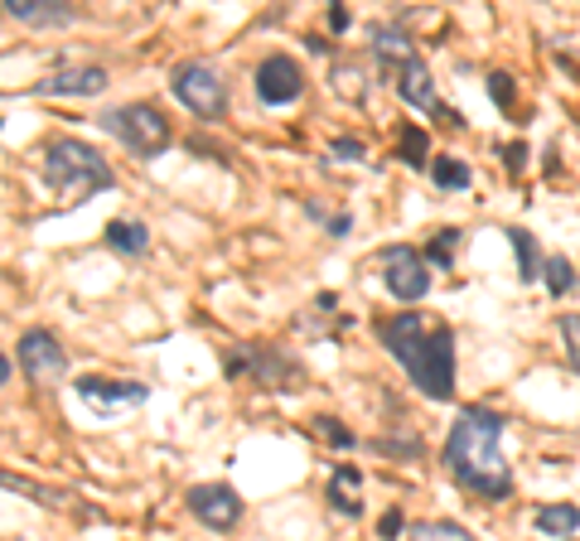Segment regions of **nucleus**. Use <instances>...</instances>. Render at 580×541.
<instances>
[{"label": "nucleus", "mask_w": 580, "mask_h": 541, "mask_svg": "<svg viewBox=\"0 0 580 541\" xmlns=\"http://www.w3.org/2000/svg\"><path fill=\"white\" fill-rule=\"evenodd\" d=\"M504 416L494 406H470L445 435V465H450L455 483L474 498H508L512 493V469L504 465Z\"/></svg>", "instance_id": "f257e3e1"}, {"label": "nucleus", "mask_w": 580, "mask_h": 541, "mask_svg": "<svg viewBox=\"0 0 580 541\" xmlns=\"http://www.w3.org/2000/svg\"><path fill=\"white\" fill-rule=\"evenodd\" d=\"M401 160H407L411 169H426L431 165V141L421 127H407L401 131Z\"/></svg>", "instance_id": "b1692460"}, {"label": "nucleus", "mask_w": 580, "mask_h": 541, "mask_svg": "<svg viewBox=\"0 0 580 541\" xmlns=\"http://www.w3.org/2000/svg\"><path fill=\"white\" fill-rule=\"evenodd\" d=\"M77 397L83 401H117V406H141L150 397V387L145 382H107V377H83L77 382Z\"/></svg>", "instance_id": "ddd939ff"}, {"label": "nucleus", "mask_w": 580, "mask_h": 541, "mask_svg": "<svg viewBox=\"0 0 580 541\" xmlns=\"http://www.w3.org/2000/svg\"><path fill=\"white\" fill-rule=\"evenodd\" d=\"M107 87V73L97 63H77V68H59V73H49L35 93L44 97H97Z\"/></svg>", "instance_id": "9d476101"}, {"label": "nucleus", "mask_w": 580, "mask_h": 541, "mask_svg": "<svg viewBox=\"0 0 580 541\" xmlns=\"http://www.w3.org/2000/svg\"><path fill=\"white\" fill-rule=\"evenodd\" d=\"M542 276H546V290H552L556 300L576 290V266L566 262V256H546V262H542Z\"/></svg>", "instance_id": "4be33fe9"}, {"label": "nucleus", "mask_w": 580, "mask_h": 541, "mask_svg": "<svg viewBox=\"0 0 580 541\" xmlns=\"http://www.w3.org/2000/svg\"><path fill=\"white\" fill-rule=\"evenodd\" d=\"M504 165L512 169V175H518V169H528V145H518V141L504 145Z\"/></svg>", "instance_id": "473e14b6"}, {"label": "nucleus", "mask_w": 580, "mask_h": 541, "mask_svg": "<svg viewBox=\"0 0 580 541\" xmlns=\"http://www.w3.org/2000/svg\"><path fill=\"white\" fill-rule=\"evenodd\" d=\"M387 353L407 368L411 387L426 392L431 401H450L455 397V334L450 324H431L426 314H397L383 329Z\"/></svg>", "instance_id": "f03ea898"}, {"label": "nucleus", "mask_w": 580, "mask_h": 541, "mask_svg": "<svg viewBox=\"0 0 580 541\" xmlns=\"http://www.w3.org/2000/svg\"><path fill=\"white\" fill-rule=\"evenodd\" d=\"M421 256H426V266H450L455 256H460V228H440Z\"/></svg>", "instance_id": "412c9836"}, {"label": "nucleus", "mask_w": 580, "mask_h": 541, "mask_svg": "<svg viewBox=\"0 0 580 541\" xmlns=\"http://www.w3.org/2000/svg\"><path fill=\"white\" fill-rule=\"evenodd\" d=\"M170 87H174V97L204 121H218L222 111H228V83H222L218 68L204 63V59H189V63L174 68Z\"/></svg>", "instance_id": "39448f33"}, {"label": "nucleus", "mask_w": 580, "mask_h": 541, "mask_svg": "<svg viewBox=\"0 0 580 541\" xmlns=\"http://www.w3.org/2000/svg\"><path fill=\"white\" fill-rule=\"evenodd\" d=\"M561 338H566V358L580 372V314H561Z\"/></svg>", "instance_id": "bb28decb"}, {"label": "nucleus", "mask_w": 580, "mask_h": 541, "mask_svg": "<svg viewBox=\"0 0 580 541\" xmlns=\"http://www.w3.org/2000/svg\"><path fill=\"white\" fill-rule=\"evenodd\" d=\"M247 363H252V372L266 382V387H290V382L300 377V368L295 363H281L276 353H266V348H256V353H247Z\"/></svg>", "instance_id": "a211bd4d"}, {"label": "nucleus", "mask_w": 580, "mask_h": 541, "mask_svg": "<svg viewBox=\"0 0 580 541\" xmlns=\"http://www.w3.org/2000/svg\"><path fill=\"white\" fill-rule=\"evenodd\" d=\"M407 541H474V532L460 522H411Z\"/></svg>", "instance_id": "aec40b11"}, {"label": "nucleus", "mask_w": 580, "mask_h": 541, "mask_svg": "<svg viewBox=\"0 0 580 541\" xmlns=\"http://www.w3.org/2000/svg\"><path fill=\"white\" fill-rule=\"evenodd\" d=\"M377 537H383V541H397L401 537V513H397V507H387V513L377 517Z\"/></svg>", "instance_id": "2f4dec72"}, {"label": "nucleus", "mask_w": 580, "mask_h": 541, "mask_svg": "<svg viewBox=\"0 0 580 541\" xmlns=\"http://www.w3.org/2000/svg\"><path fill=\"white\" fill-rule=\"evenodd\" d=\"M383 280L401 304H416V300H426V290H431V266L416 247H387L383 252Z\"/></svg>", "instance_id": "0eeeda50"}, {"label": "nucleus", "mask_w": 580, "mask_h": 541, "mask_svg": "<svg viewBox=\"0 0 580 541\" xmlns=\"http://www.w3.org/2000/svg\"><path fill=\"white\" fill-rule=\"evenodd\" d=\"M359 489H363V473L349 469V465H339V469L329 473V507H339L343 517H363Z\"/></svg>", "instance_id": "2eb2a0df"}, {"label": "nucleus", "mask_w": 580, "mask_h": 541, "mask_svg": "<svg viewBox=\"0 0 580 541\" xmlns=\"http://www.w3.org/2000/svg\"><path fill=\"white\" fill-rule=\"evenodd\" d=\"M20 372H25L35 387H53L69 372V353L49 329H25L20 334Z\"/></svg>", "instance_id": "423d86ee"}, {"label": "nucleus", "mask_w": 580, "mask_h": 541, "mask_svg": "<svg viewBox=\"0 0 580 541\" xmlns=\"http://www.w3.org/2000/svg\"><path fill=\"white\" fill-rule=\"evenodd\" d=\"M392 73H397V97L407 101V107L435 111V77H431V68H426V63L411 59V63L392 68Z\"/></svg>", "instance_id": "f8f14e48"}, {"label": "nucleus", "mask_w": 580, "mask_h": 541, "mask_svg": "<svg viewBox=\"0 0 580 541\" xmlns=\"http://www.w3.org/2000/svg\"><path fill=\"white\" fill-rule=\"evenodd\" d=\"M349 228H353V218H349V213H339V218L329 223V232H334V237H343V232H349Z\"/></svg>", "instance_id": "f704fd0d"}, {"label": "nucleus", "mask_w": 580, "mask_h": 541, "mask_svg": "<svg viewBox=\"0 0 580 541\" xmlns=\"http://www.w3.org/2000/svg\"><path fill=\"white\" fill-rule=\"evenodd\" d=\"M431 179H435V189H455V194H460V189H470V165L445 155V160L431 165Z\"/></svg>", "instance_id": "5701e85b"}, {"label": "nucleus", "mask_w": 580, "mask_h": 541, "mask_svg": "<svg viewBox=\"0 0 580 541\" xmlns=\"http://www.w3.org/2000/svg\"><path fill=\"white\" fill-rule=\"evenodd\" d=\"M184 507L204 527H214V532H232V527L242 522V498L228 483H194V489L184 493Z\"/></svg>", "instance_id": "6e6552de"}, {"label": "nucleus", "mask_w": 580, "mask_h": 541, "mask_svg": "<svg viewBox=\"0 0 580 541\" xmlns=\"http://www.w3.org/2000/svg\"><path fill=\"white\" fill-rule=\"evenodd\" d=\"M0 489H10V493H25V498H39V503H49V507H59V503H63L59 493L39 489V483H29V479H15V473H0Z\"/></svg>", "instance_id": "a878e982"}, {"label": "nucleus", "mask_w": 580, "mask_h": 541, "mask_svg": "<svg viewBox=\"0 0 580 541\" xmlns=\"http://www.w3.org/2000/svg\"><path fill=\"white\" fill-rule=\"evenodd\" d=\"M537 532L571 541L580 532V507L576 503H546V507H537Z\"/></svg>", "instance_id": "f3484780"}, {"label": "nucleus", "mask_w": 580, "mask_h": 541, "mask_svg": "<svg viewBox=\"0 0 580 541\" xmlns=\"http://www.w3.org/2000/svg\"><path fill=\"white\" fill-rule=\"evenodd\" d=\"M44 175H49V184L69 203H83L87 194H97V189L117 184L111 165L87 141H73V135H59V141L44 145Z\"/></svg>", "instance_id": "7ed1b4c3"}, {"label": "nucleus", "mask_w": 580, "mask_h": 541, "mask_svg": "<svg viewBox=\"0 0 580 541\" xmlns=\"http://www.w3.org/2000/svg\"><path fill=\"white\" fill-rule=\"evenodd\" d=\"M97 121H102V131L117 135V141L126 145L136 160H155V155L170 145V135H174L170 121H165L150 101H126V107H111Z\"/></svg>", "instance_id": "20e7f679"}, {"label": "nucleus", "mask_w": 580, "mask_h": 541, "mask_svg": "<svg viewBox=\"0 0 580 541\" xmlns=\"http://www.w3.org/2000/svg\"><path fill=\"white\" fill-rule=\"evenodd\" d=\"M329 77H334V87H339V97H343V101H363V97H367V87H363V68L339 63Z\"/></svg>", "instance_id": "393cba45"}, {"label": "nucleus", "mask_w": 580, "mask_h": 541, "mask_svg": "<svg viewBox=\"0 0 580 541\" xmlns=\"http://www.w3.org/2000/svg\"><path fill=\"white\" fill-rule=\"evenodd\" d=\"M363 141H353V135H339V141H329V160H363Z\"/></svg>", "instance_id": "c85d7f7f"}, {"label": "nucleus", "mask_w": 580, "mask_h": 541, "mask_svg": "<svg viewBox=\"0 0 580 541\" xmlns=\"http://www.w3.org/2000/svg\"><path fill=\"white\" fill-rule=\"evenodd\" d=\"M5 382H10V358L0 353V387H5Z\"/></svg>", "instance_id": "e433bc0d"}, {"label": "nucleus", "mask_w": 580, "mask_h": 541, "mask_svg": "<svg viewBox=\"0 0 580 541\" xmlns=\"http://www.w3.org/2000/svg\"><path fill=\"white\" fill-rule=\"evenodd\" d=\"M373 449H383V455H421V440H373Z\"/></svg>", "instance_id": "7c9ffc66"}, {"label": "nucleus", "mask_w": 580, "mask_h": 541, "mask_svg": "<svg viewBox=\"0 0 580 541\" xmlns=\"http://www.w3.org/2000/svg\"><path fill=\"white\" fill-rule=\"evenodd\" d=\"M488 97L498 101V111H512V101H518V93H512V77L508 73H488Z\"/></svg>", "instance_id": "cd10ccee"}, {"label": "nucleus", "mask_w": 580, "mask_h": 541, "mask_svg": "<svg viewBox=\"0 0 580 541\" xmlns=\"http://www.w3.org/2000/svg\"><path fill=\"white\" fill-rule=\"evenodd\" d=\"M5 10L29 29H63L77 20V5H63V0H5Z\"/></svg>", "instance_id": "9b49d317"}, {"label": "nucleus", "mask_w": 580, "mask_h": 541, "mask_svg": "<svg viewBox=\"0 0 580 541\" xmlns=\"http://www.w3.org/2000/svg\"><path fill=\"white\" fill-rule=\"evenodd\" d=\"M508 237H512V252H518V270H522V280H537V276H542L537 237H532L528 228H508Z\"/></svg>", "instance_id": "6ab92c4d"}, {"label": "nucleus", "mask_w": 580, "mask_h": 541, "mask_svg": "<svg viewBox=\"0 0 580 541\" xmlns=\"http://www.w3.org/2000/svg\"><path fill=\"white\" fill-rule=\"evenodd\" d=\"M107 247L121 256H145L150 252V228L145 223H131V218H111L107 223Z\"/></svg>", "instance_id": "dca6fc26"}, {"label": "nucleus", "mask_w": 580, "mask_h": 541, "mask_svg": "<svg viewBox=\"0 0 580 541\" xmlns=\"http://www.w3.org/2000/svg\"><path fill=\"white\" fill-rule=\"evenodd\" d=\"M319 435H325V440H334V445H339V449H353V445H359V435H353L343 421H319Z\"/></svg>", "instance_id": "c756f323"}, {"label": "nucleus", "mask_w": 580, "mask_h": 541, "mask_svg": "<svg viewBox=\"0 0 580 541\" xmlns=\"http://www.w3.org/2000/svg\"><path fill=\"white\" fill-rule=\"evenodd\" d=\"M305 49H310V53H329V44L319 39V34H310V39H305Z\"/></svg>", "instance_id": "c9c22d12"}, {"label": "nucleus", "mask_w": 580, "mask_h": 541, "mask_svg": "<svg viewBox=\"0 0 580 541\" xmlns=\"http://www.w3.org/2000/svg\"><path fill=\"white\" fill-rule=\"evenodd\" d=\"M329 29H334V34L349 29V10H343V5H334V10H329Z\"/></svg>", "instance_id": "72a5a7b5"}, {"label": "nucleus", "mask_w": 580, "mask_h": 541, "mask_svg": "<svg viewBox=\"0 0 580 541\" xmlns=\"http://www.w3.org/2000/svg\"><path fill=\"white\" fill-rule=\"evenodd\" d=\"M300 93H305V68L290 59V53H271V59L256 63V97L266 107H290Z\"/></svg>", "instance_id": "1a4fd4ad"}, {"label": "nucleus", "mask_w": 580, "mask_h": 541, "mask_svg": "<svg viewBox=\"0 0 580 541\" xmlns=\"http://www.w3.org/2000/svg\"><path fill=\"white\" fill-rule=\"evenodd\" d=\"M367 39H373V53L387 68H401V63L416 59V49H411V34L401 29V25H373V29H367Z\"/></svg>", "instance_id": "4468645a"}]
</instances>
